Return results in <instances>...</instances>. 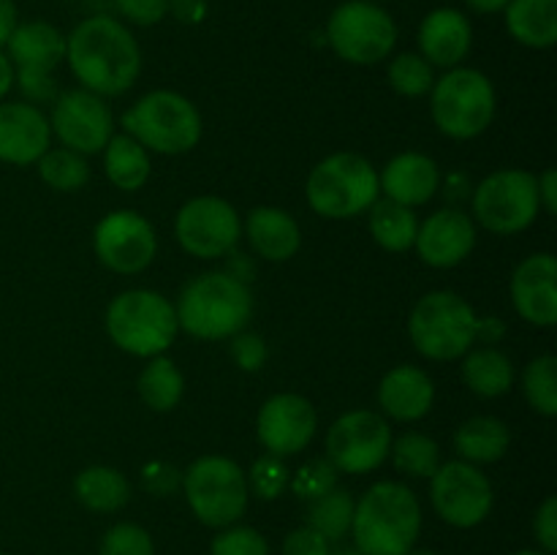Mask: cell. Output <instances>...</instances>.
Segmentation results:
<instances>
[{"instance_id": "bcb514c9", "label": "cell", "mask_w": 557, "mask_h": 555, "mask_svg": "<svg viewBox=\"0 0 557 555\" xmlns=\"http://www.w3.org/2000/svg\"><path fill=\"white\" fill-rule=\"evenodd\" d=\"M533 533H536L544 553L547 555L557 553V498L555 495L544 498V504L539 506L536 520H533Z\"/></svg>"}, {"instance_id": "60d3db41", "label": "cell", "mask_w": 557, "mask_h": 555, "mask_svg": "<svg viewBox=\"0 0 557 555\" xmlns=\"http://www.w3.org/2000/svg\"><path fill=\"white\" fill-rule=\"evenodd\" d=\"M337 473L341 471H337L330 460H310L294 473L288 488H294V493H297L299 498L315 501L337 488Z\"/></svg>"}, {"instance_id": "b9f144b4", "label": "cell", "mask_w": 557, "mask_h": 555, "mask_svg": "<svg viewBox=\"0 0 557 555\" xmlns=\"http://www.w3.org/2000/svg\"><path fill=\"white\" fill-rule=\"evenodd\" d=\"M141 488L156 498H166L183 488V473L166 460H150L141 466Z\"/></svg>"}, {"instance_id": "cb8c5ba5", "label": "cell", "mask_w": 557, "mask_h": 555, "mask_svg": "<svg viewBox=\"0 0 557 555\" xmlns=\"http://www.w3.org/2000/svg\"><path fill=\"white\" fill-rule=\"evenodd\" d=\"M433 379L417 365H397L381 379L379 406L397 422H417L433 408Z\"/></svg>"}, {"instance_id": "f1b7e54d", "label": "cell", "mask_w": 557, "mask_h": 555, "mask_svg": "<svg viewBox=\"0 0 557 555\" xmlns=\"http://www.w3.org/2000/svg\"><path fill=\"white\" fill-rule=\"evenodd\" d=\"M74 495L85 509L120 511L131 501V484L117 468L112 466H90L74 479Z\"/></svg>"}, {"instance_id": "7bdbcfd3", "label": "cell", "mask_w": 557, "mask_h": 555, "mask_svg": "<svg viewBox=\"0 0 557 555\" xmlns=\"http://www.w3.org/2000/svg\"><path fill=\"white\" fill-rule=\"evenodd\" d=\"M232 357L239 370L256 373V370L264 368L267 362L264 337L253 335V332H237V335H232Z\"/></svg>"}, {"instance_id": "d590c367", "label": "cell", "mask_w": 557, "mask_h": 555, "mask_svg": "<svg viewBox=\"0 0 557 555\" xmlns=\"http://www.w3.org/2000/svg\"><path fill=\"white\" fill-rule=\"evenodd\" d=\"M522 392H525L528 403L533 411L542 417H555L557 414V359L553 354L536 357L528 362L525 373H522Z\"/></svg>"}, {"instance_id": "d6986e66", "label": "cell", "mask_w": 557, "mask_h": 555, "mask_svg": "<svg viewBox=\"0 0 557 555\" xmlns=\"http://www.w3.org/2000/svg\"><path fill=\"white\" fill-rule=\"evenodd\" d=\"M419 250V259L438 270H449L466 261L471 250L476 248V226H473L471 215L457 207H446V210L433 212L422 226L417 229V239H413Z\"/></svg>"}, {"instance_id": "52a82bcc", "label": "cell", "mask_w": 557, "mask_h": 555, "mask_svg": "<svg viewBox=\"0 0 557 555\" xmlns=\"http://www.w3.org/2000/svg\"><path fill=\"white\" fill-rule=\"evenodd\" d=\"M476 319L471 305L455 292H430L413 305L408 335L422 357L435 362L460 359L476 343Z\"/></svg>"}, {"instance_id": "8d00e7d4", "label": "cell", "mask_w": 557, "mask_h": 555, "mask_svg": "<svg viewBox=\"0 0 557 555\" xmlns=\"http://www.w3.org/2000/svg\"><path fill=\"white\" fill-rule=\"evenodd\" d=\"M386 76H389L392 90L400 92V96L406 98L424 96V92L433 90V82H435L433 65L417 52L397 54V58L389 63Z\"/></svg>"}, {"instance_id": "9c48e42d", "label": "cell", "mask_w": 557, "mask_h": 555, "mask_svg": "<svg viewBox=\"0 0 557 555\" xmlns=\"http://www.w3.org/2000/svg\"><path fill=\"white\" fill-rule=\"evenodd\" d=\"M183 493L190 511L207 528H228L248 509V477L223 455H205L183 473Z\"/></svg>"}, {"instance_id": "8fae6325", "label": "cell", "mask_w": 557, "mask_h": 555, "mask_svg": "<svg viewBox=\"0 0 557 555\" xmlns=\"http://www.w3.org/2000/svg\"><path fill=\"white\" fill-rule=\"evenodd\" d=\"M473 215L493 234H520L536 221L539 205L536 174L525 169H498L473 188Z\"/></svg>"}, {"instance_id": "11a10c76", "label": "cell", "mask_w": 557, "mask_h": 555, "mask_svg": "<svg viewBox=\"0 0 557 555\" xmlns=\"http://www.w3.org/2000/svg\"><path fill=\"white\" fill-rule=\"evenodd\" d=\"M330 555H362V553H359L357 547H341V550H335V553H330Z\"/></svg>"}, {"instance_id": "ab89813d", "label": "cell", "mask_w": 557, "mask_h": 555, "mask_svg": "<svg viewBox=\"0 0 557 555\" xmlns=\"http://www.w3.org/2000/svg\"><path fill=\"white\" fill-rule=\"evenodd\" d=\"M210 555H270V544L256 528L228 526L212 539Z\"/></svg>"}, {"instance_id": "9a60e30c", "label": "cell", "mask_w": 557, "mask_h": 555, "mask_svg": "<svg viewBox=\"0 0 557 555\" xmlns=\"http://www.w3.org/2000/svg\"><path fill=\"white\" fill-rule=\"evenodd\" d=\"M174 234L183 250H188L196 259H218L239 243L243 221L237 210L221 196H196L180 207Z\"/></svg>"}, {"instance_id": "681fc988", "label": "cell", "mask_w": 557, "mask_h": 555, "mask_svg": "<svg viewBox=\"0 0 557 555\" xmlns=\"http://www.w3.org/2000/svg\"><path fill=\"white\" fill-rule=\"evenodd\" d=\"M506 335V324L500 319H476V341L498 343Z\"/></svg>"}, {"instance_id": "f907efd6", "label": "cell", "mask_w": 557, "mask_h": 555, "mask_svg": "<svg viewBox=\"0 0 557 555\" xmlns=\"http://www.w3.org/2000/svg\"><path fill=\"white\" fill-rule=\"evenodd\" d=\"M16 25H20V22H16L14 0H0V47H5V41H9V36L14 33Z\"/></svg>"}, {"instance_id": "44dd1931", "label": "cell", "mask_w": 557, "mask_h": 555, "mask_svg": "<svg viewBox=\"0 0 557 555\" xmlns=\"http://www.w3.org/2000/svg\"><path fill=\"white\" fill-rule=\"evenodd\" d=\"M52 141V128L33 103H0V161L30 166Z\"/></svg>"}, {"instance_id": "ba28073f", "label": "cell", "mask_w": 557, "mask_h": 555, "mask_svg": "<svg viewBox=\"0 0 557 555\" xmlns=\"http://www.w3.org/2000/svg\"><path fill=\"white\" fill-rule=\"evenodd\" d=\"M430 112L441 134L451 139H473L493 125L495 87L482 71L455 69L433 82Z\"/></svg>"}, {"instance_id": "f35d334b", "label": "cell", "mask_w": 557, "mask_h": 555, "mask_svg": "<svg viewBox=\"0 0 557 555\" xmlns=\"http://www.w3.org/2000/svg\"><path fill=\"white\" fill-rule=\"evenodd\" d=\"M98 555H156L152 536L136 522H114L98 544Z\"/></svg>"}, {"instance_id": "db71d44e", "label": "cell", "mask_w": 557, "mask_h": 555, "mask_svg": "<svg viewBox=\"0 0 557 555\" xmlns=\"http://www.w3.org/2000/svg\"><path fill=\"white\" fill-rule=\"evenodd\" d=\"M14 87V65H11L9 54L0 52V98Z\"/></svg>"}, {"instance_id": "f546056e", "label": "cell", "mask_w": 557, "mask_h": 555, "mask_svg": "<svg viewBox=\"0 0 557 555\" xmlns=\"http://www.w3.org/2000/svg\"><path fill=\"white\" fill-rule=\"evenodd\" d=\"M103 172L120 190H139L150 180V156L128 134H117L103 147Z\"/></svg>"}, {"instance_id": "e575fe53", "label": "cell", "mask_w": 557, "mask_h": 555, "mask_svg": "<svg viewBox=\"0 0 557 555\" xmlns=\"http://www.w3.org/2000/svg\"><path fill=\"white\" fill-rule=\"evenodd\" d=\"M36 163L44 183L54 190H63V194H74V190L85 188L87 180H90V166H87L85 156L69 150V147L47 150Z\"/></svg>"}, {"instance_id": "6da1fadb", "label": "cell", "mask_w": 557, "mask_h": 555, "mask_svg": "<svg viewBox=\"0 0 557 555\" xmlns=\"http://www.w3.org/2000/svg\"><path fill=\"white\" fill-rule=\"evenodd\" d=\"M65 60L79 85L101 98L123 96L141 74L139 41L109 14L87 16L65 36Z\"/></svg>"}, {"instance_id": "ee69618b", "label": "cell", "mask_w": 557, "mask_h": 555, "mask_svg": "<svg viewBox=\"0 0 557 555\" xmlns=\"http://www.w3.org/2000/svg\"><path fill=\"white\" fill-rule=\"evenodd\" d=\"M114 9L139 27H152L169 14V0H112Z\"/></svg>"}, {"instance_id": "836d02e7", "label": "cell", "mask_w": 557, "mask_h": 555, "mask_svg": "<svg viewBox=\"0 0 557 555\" xmlns=\"http://www.w3.org/2000/svg\"><path fill=\"white\" fill-rule=\"evenodd\" d=\"M392 462L400 473L417 479H428L438 471L441 449L430 435L424 433H403L389 446Z\"/></svg>"}, {"instance_id": "4dcf8cb0", "label": "cell", "mask_w": 557, "mask_h": 555, "mask_svg": "<svg viewBox=\"0 0 557 555\" xmlns=\"http://www.w3.org/2000/svg\"><path fill=\"white\" fill-rule=\"evenodd\" d=\"M419 221L411 207L397 205L392 199H375L370 207V234L375 243L392 254L413 248Z\"/></svg>"}, {"instance_id": "7402d4cb", "label": "cell", "mask_w": 557, "mask_h": 555, "mask_svg": "<svg viewBox=\"0 0 557 555\" xmlns=\"http://www.w3.org/2000/svg\"><path fill=\"white\" fill-rule=\"evenodd\" d=\"M473 44L471 22L457 9H435L419 25V49L430 65L455 69L468 58Z\"/></svg>"}, {"instance_id": "4fadbf2b", "label": "cell", "mask_w": 557, "mask_h": 555, "mask_svg": "<svg viewBox=\"0 0 557 555\" xmlns=\"http://www.w3.org/2000/svg\"><path fill=\"white\" fill-rule=\"evenodd\" d=\"M392 428L379 411L343 414L326 433V460L343 473H370L389 457Z\"/></svg>"}, {"instance_id": "74e56055", "label": "cell", "mask_w": 557, "mask_h": 555, "mask_svg": "<svg viewBox=\"0 0 557 555\" xmlns=\"http://www.w3.org/2000/svg\"><path fill=\"white\" fill-rule=\"evenodd\" d=\"M248 477V490L261 501H275L286 493L288 482H292V471L283 462V457L264 452L261 457H256L253 466H250Z\"/></svg>"}, {"instance_id": "3957f363", "label": "cell", "mask_w": 557, "mask_h": 555, "mask_svg": "<svg viewBox=\"0 0 557 555\" xmlns=\"http://www.w3.org/2000/svg\"><path fill=\"white\" fill-rule=\"evenodd\" d=\"M180 330L199 341H226L245 330L253 316V297L250 288L228 272H205L185 283L177 305Z\"/></svg>"}, {"instance_id": "6f0895ef", "label": "cell", "mask_w": 557, "mask_h": 555, "mask_svg": "<svg viewBox=\"0 0 557 555\" xmlns=\"http://www.w3.org/2000/svg\"><path fill=\"white\" fill-rule=\"evenodd\" d=\"M408 555H438V553H433V550H411Z\"/></svg>"}, {"instance_id": "2e32d148", "label": "cell", "mask_w": 557, "mask_h": 555, "mask_svg": "<svg viewBox=\"0 0 557 555\" xmlns=\"http://www.w3.org/2000/svg\"><path fill=\"white\" fill-rule=\"evenodd\" d=\"M92 250L107 270L136 275L156 259V229L134 210H114L101 218L92 232Z\"/></svg>"}, {"instance_id": "ffe728a7", "label": "cell", "mask_w": 557, "mask_h": 555, "mask_svg": "<svg viewBox=\"0 0 557 555\" xmlns=\"http://www.w3.org/2000/svg\"><path fill=\"white\" fill-rule=\"evenodd\" d=\"M511 303L533 326H555L557 321V259L533 254L511 275Z\"/></svg>"}, {"instance_id": "ac0fdd59", "label": "cell", "mask_w": 557, "mask_h": 555, "mask_svg": "<svg viewBox=\"0 0 557 555\" xmlns=\"http://www.w3.org/2000/svg\"><path fill=\"white\" fill-rule=\"evenodd\" d=\"M319 428V414L313 403L294 392L272 395L256 417V433L267 452L277 457H288L302 452L313 441Z\"/></svg>"}, {"instance_id": "1f68e13d", "label": "cell", "mask_w": 557, "mask_h": 555, "mask_svg": "<svg viewBox=\"0 0 557 555\" xmlns=\"http://www.w3.org/2000/svg\"><path fill=\"white\" fill-rule=\"evenodd\" d=\"M185 392V375L177 365L169 357L158 354L150 359V365H145V370L139 373V395L145 400L147 408L158 414H166L172 408H177V403L183 400Z\"/></svg>"}, {"instance_id": "7a4b0ae2", "label": "cell", "mask_w": 557, "mask_h": 555, "mask_svg": "<svg viewBox=\"0 0 557 555\" xmlns=\"http://www.w3.org/2000/svg\"><path fill=\"white\" fill-rule=\"evenodd\" d=\"M419 531L422 506L400 482H375L354 506L351 536L362 555H408Z\"/></svg>"}, {"instance_id": "7dc6e473", "label": "cell", "mask_w": 557, "mask_h": 555, "mask_svg": "<svg viewBox=\"0 0 557 555\" xmlns=\"http://www.w3.org/2000/svg\"><path fill=\"white\" fill-rule=\"evenodd\" d=\"M169 14H174V20L185 25H199L207 16V3L205 0H169Z\"/></svg>"}, {"instance_id": "603a6c76", "label": "cell", "mask_w": 557, "mask_h": 555, "mask_svg": "<svg viewBox=\"0 0 557 555\" xmlns=\"http://www.w3.org/2000/svg\"><path fill=\"white\" fill-rule=\"evenodd\" d=\"M379 185L386 199L413 210L419 205H428L438 190V163L422 152H400L379 174Z\"/></svg>"}, {"instance_id": "680465c9", "label": "cell", "mask_w": 557, "mask_h": 555, "mask_svg": "<svg viewBox=\"0 0 557 555\" xmlns=\"http://www.w3.org/2000/svg\"><path fill=\"white\" fill-rule=\"evenodd\" d=\"M0 555H3V553H0Z\"/></svg>"}, {"instance_id": "f5cc1de1", "label": "cell", "mask_w": 557, "mask_h": 555, "mask_svg": "<svg viewBox=\"0 0 557 555\" xmlns=\"http://www.w3.org/2000/svg\"><path fill=\"white\" fill-rule=\"evenodd\" d=\"M466 5L476 14H500L509 5V0H466Z\"/></svg>"}, {"instance_id": "d4e9b609", "label": "cell", "mask_w": 557, "mask_h": 555, "mask_svg": "<svg viewBox=\"0 0 557 555\" xmlns=\"http://www.w3.org/2000/svg\"><path fill=\"white\" fill-rule=\"evenodd\" d=\"M245 234L248 243L261 259L267 261H288L297 256L302 245V232H299L297 218L288 215L281 207H256L245 221Z\"/></svg>"}, {"instance_id": "484cf974", "label": "cell", "mask_w": 557, "mask_h": 555, "mask_svg": "<svg viewBox=\"0 0 557 555\" xmlns=\"http://www.w3.org/2000/svg\"><path fill=\"white\" fill-rule=\"evenodd\" d=\"M504 14L506 30L522 47L549 49L557 44V0H509Z\"/></svg>"}, {"instance_id": "83f0119b", "label": "cell", "mask_w": 557, "mask_h": 555, "mask_svg": "<svg viewBox=\"0 0 557 555\" xmlns=\"http://www.w3.org/2000/svg\"><path fill=\"white\" fill-rule=\"evenodd\" d=\"M462 381L479 397H500L515 384V365L495 346L473 348L462 357Z\"/></svg>"}, {"instance_id": "c3c4849f", "label": "cell", "mask_w": 557, "mask_h": 555, "mask_svg": "<svg viewBox=\"0 0 557 555\" xmlns=\"http://www.w3.org/2000/svg\"><path fill=\"white\" fill-rule=\"evenodd\" d=\"M536 183H539V205H542V210H547L549 215H555V212H557V174H555V169H547L542 177H536Z\"/></svg>"}, {"instance_id": "f6af8a7d", "label": "cell", "mask_w": 557, "mask_h": 555, "mask_svg": "<svg viewBox=\"0 0 557 555\" xmlns=\"http://www.w3.org/2000/svg\"><path fill=\"white\" fill-rule=\"evenodd\" d=\"M330 553H332L330 542H326V539L321 536L319 531H313L310 526H302L297 528V531L288 533L281 550V555H330Z\"/></svg>"}, {"instance_id": "9f6ffc18", "label": "cell", "mask_w": 557, "mask_h": 555, "mask_svg": "<svg viewBox=\"0 0 557 555\" xmlns=\"http://www.w3.org/2000/svg\"><path fill=\"white\" fill-rule=\"evenodd\" d=\"M515 555H547V553H544V550H520V553Z\"/></svg>"}, {"instance_id": "7c38bea8", "label": "cell", "mask_w": 557, "mask_h": 555, "mask_svg": "<svg viewBox=\"0 0 557 555\" xmlns=\"http://www.w3.org/2000/svg\"><path fill=\"white\" fill-rule=\"evenodd\" d=\"M14 79L30 101H54L52 71L65 60V36L49 22L36 20L16 25L5 41Z\"/></svg>"}, {"instance_id": "e0dca14e", "label": "cell", "mask_w": 557, "mask_h": 555, "mask_svg": "<svg viewBox=\"0 0 557 555\" xmlns=\"http://www.w3.org/2000/svg\"><path fill=\"white\" fill-rule=\"evenodd\" d=\"M49 128L69 150L79 152V156H96L114 136V118L101 96L85 90V87H76V90H65L63 96L54 98Z\"/></svg>"}, {"instance_id": "d6a6232c", "label": "cell", "mask_w": 557, "mask_h": 555, "mask_svg": "<svg viewBox=\"0 0 557 555\" xmlns=\"http://www.w3.org/2000/svg\"><path fill=\"white\" fill-rule=\"evenodd\" d=\"M308 526L313 531H319L326 542H337L346 533H351V520H354V506L357 501L351 498V493L343 488L330 490L321 498L308 501Z\"/></svg>"}, {"instance_id": "277c9868", "label": "cell", "mask_w": 557, "mask_h": 555, "mask_svg": "<svg viewBox=\"0 0 557 555\" xmlns=\"http://www.w3.org/2000/svg\"><path fill=\"white\" fill-rule=\"evenodd\" d=\"M308 205L321 218L346 221L362 215L379 199V169L359 152H335L315 163L308 177Z\"/></svg>"}, {"instance_id": "30bf717a", "label": "cell", "mask_w": 557, "mask_h": 555, "mask_svg": "<svg viewBox=\"0 0 557 555\" xmlns=\"http://www.w3.org/2000/svg\"><path fill=\"white\" fill-rule=\"evenodd\" d=\"M326 44L346 63L375 65L395 49L397 25L373 0H348L332 11Z\"/></svg>"}, {"instance_id": "8992f818", "label": "cell", "mask_w": 557, "mask_h": 555, "mask_svg": "<svg viewBox=\"0 0 557 555\" xmlns=\"http://www.w3.org/2000/svg\"><path fill=\"white\" fill-rule=\"evenodd\" d=\"M125 134L145 150L161 156H183L201 139V114L185 96L174 90H152L123 114Z\"/></svg>"}, {"instance_id": "4316f807", "label": "cell", "mask_w": 557, "mask_h": 555, "mask_svg": "<svg viewBox=\"0 0 557 555\" xmlns=\"http://www.w3.org/2000/svg\"><path fill=\"white\" fill-rule=\"evenodd\" d=\"M509 444L511 433L498 417H471L455 433L457 455H460V460L473 462V466L498 462L509 452Z\"/></svg>"}, {"instance_id": "5b68a950", "label": "cell", "mask_w": 557, "mask_h": 555, "mask_svg": "<svg viewBox=\"0 0 557 555\" xmlns=\"http://www.w3.org/2000/svg\"><path fill=\"white\" fill-rule=\"evenodd\" d=\"M177 313L163 294L131 288L107 308V332L117 348L134 357H158L177 337Z\"/></svg>"}, {"instance_id": "816d5d0a", "label": "cell", "mask_w": 557, "mask_h": 555, "mask_svg": "<svg viewBox=\"0 0 557 555\" xmlns=\"http://www.w3.org/2000/svg\"><path fill=\"white\" fill-rule=\"evenodd\" d=\"M466 190H471V183L466 180V174H449V180H446V199H471V194H466Z\"/></svg>"}, {"instance_id": "5bb4252c", "label": "cell", "mask_w": 557, "mask_h": 555, "mask_svg": "<svg viewBox=\"0 0 557 555\" xmlns=\"http://www.w3.org/2000/svg\"><path fill=\"white\" fill-rule=\"evenodd\" d=\"M433 509L444 522L455 528H476L493 511V484L487 473L466 460L441 462L430 477Z\"/></svg>"}]
</instances>
